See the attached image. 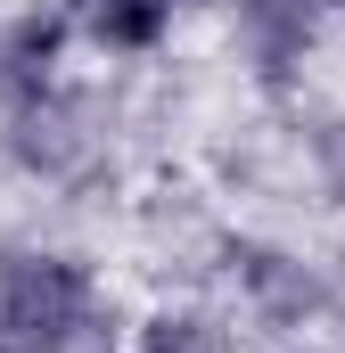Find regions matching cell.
<instances>
[{
    "mask_svg": "<svg viewBox=\"0 0 345 353\" xmlns=\"http://www.w3.org/2000/svg\"><path fill=\"white\" fill-rule=\"evenodd\" d=\"M132 304L115 271L58 239H0V345L8 353H107Z\"/></svg>",
    "mask_w": 345,
    "mask_h": 353,
    "instance_id": "cell-1",
    "label": "cell"
},
{
    "mask_svg": "<svg viewBox=\"0 0 345 353\" xmlns=\"http://www.w3.org/2000/svg\"><path fill=\"white\" fill-rule=\"evenodd\" d=\"M206 17L222 25L230 58L255 83H296L329 41V8L321 0H206Z\"/></svg>",
    "mask_w": 345,
    "mask_h": 353,
    "instance_id": "cell-2",
    "label": "cell"
},
{
    "mask_svg": "<svg viewBox=\"0 0 345 353\" xmlns=\"http://www.w3.org/2000/svg\"><path fill=\"white\" fill-rule=\"evenodd\" d=\"M66 17H75V50L99 66H157L189 25L181 0H66Z\"/></svg>",
    "mask_w": 345,
    "mask_h": 353,
    "instance_id": "cell-3",
    "label": "cell"
},
{
    "mask_svg": "<svg viewBox=\"0 0 345 353\" xmlns=\"http://www.w3.org/2000/svg\"><path fill=\"white\" fill-rule=\"evenodd\" d=\"M304 173H313V189H321L329 205H345V115L304 123Z\"/></svg>",
    "mask_w": 345,
    "mask_h": 353,
    "instance_id": "cell-4",
    "label": "cell"
},
{
    "mask_svg": "<svg viewBox=\"0 0 345 353\" xmlns=\"http://www.w3.org/2000/svg\"><path fill=\"white\" fill-rule=\"evenodd\" d=\"M321 8H329V33H345V0H321Z\"/></svg>",
    "mask_w": 345,
    "mask_h": 353,
    "instance_id": "cell-5",
    "label": "cell"
},
{
    "mask_svg": "<svg viewBox=\"0 0 345 353\" xmlns=\"http://www.w3.org/2000/svg\"><path fill=\"white\" fill-rule=\"evenodd\" d=\"M181 8H189V17H206V0H181Z\"/></svg>",
    "mask_w": 345,
    "mask_h": 353,
    "instance_id": "cell-6",
    "label": "cell"
},
{
    "mask_svg": "<svg viewBox=\"0 0 345 353\" xmlns=\"http://www.w3.org/2000/svg\"><path fill=\"white\" fill-rule=\"evenodd\" d=\"M0 353H8V345H0Z\"/></svg>",
    "mask_w": 345,
    "mask_h": 353,
    "instance_id": "cell-7",
    "label": "cell"
}]
</instances>
